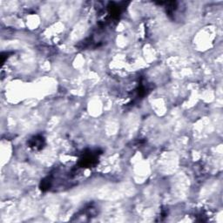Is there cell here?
Here are the masks:
<instances>
[{
    "mask_svg": "<svg viewBox=\"0 0 223 223\" xmlns=\"http://www.w3.org/2000/svg\"><path fill=\"white\" fill-rule=\"evenodd\" d=\"M44 143V139L41 136H37L34 137L31 140V147H34V148H38V147H41L43 146Z\"/></svg>",
    "mask_w": 223,
    "mask_h": 223,
    "instance_id": "1",
    "label": "cell"
}]
</instances>
